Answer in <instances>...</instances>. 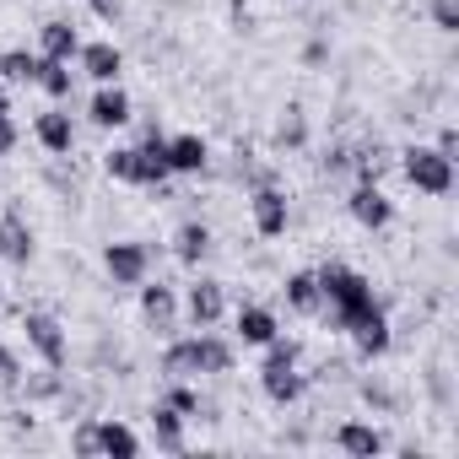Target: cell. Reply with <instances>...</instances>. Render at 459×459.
<instances>
[{"label":"cell","mask_w":459,"mask_h":459,"mask_svg":"<svg viewBox=\"0 0 459 459\" xmlns=\"http://www.w3.org/2000/svg\"><path fill=\"white\" fill-rule=\"evenodd\" d=\"M314 276H319V298H325V314H330L335 330H351L362 314L378 308L362 271H351V265H325V271H314Z\"/></svg>","instance_id":"obj_1"},{"label":"cell","mask_w":459,"mask_h":459,"mask_svg":"<svg viewBox=\"0 0 459 459\" xmlns=\"http://www.w3.org/2000/svg\"><path fill=\"white\" fill-rule=\"evenodd\" d=\"M162 373L168 378H195V373H233V346L221 335H189V341H173L162 351Z\"/></svg>","instance_id":"obj_2"},{"label":"cell","mask_w":459,"mask_h":459,"mask_svg":"<svg viewBox=\"0 0 459 459\" xmlns=\"http://www.w3.org/2000/svg\"><path fill=\"white\" fill-rule=\"evenodd\" d=\"M298 357H303V346L298 341H265V362H260V389H265V400H276V405H292V400H303V373H298Z\"/></svg>","instance_id":"obj_3"},{"label":"cell","mask_w":459,"mask_h":459,"mask_svg":"<svg viewBox=\"0 0 459 459\" xmlns=\"http://www.w3.org/2000/svg\"><path fill=\"white\" fill-rule=\"evenodd\" d=\"M400 173L421 195H448L454 189V157H443L437 146H405L400 152Z\"/></svg>","instance_id":"obj_4"},{"label":"cell","mask_w":459,"mask_h":459,"mask_svg":"<svg viewBox=\"0 0 459 459\" xmlns=\"http://www.w3.org/2000/svg\"><path fill=\"white\" fill-rule=\"evenodd\" d=\"M22 330H28V346H33L49 368H65L71 346H65V330H60V319H55V314L33 308V314H22Z\"/></svg>","instance_id":"obj_5"},{"label":"cell","mask_w":459,"mask_h":459,"mask_svg":"<svg viewBox=\"0 0 459 459\" xmlns=\"http://www.w3.org/2000/svg\"><path fill=\"white\" fill-rule=\"evenodd\" d=\"M249 211H255V233H260V238H281L287 221H292V205H287V195H281L276 184H260V189L249 195Z\"/></svg>","instance_id":"obj_6"},{"label":"cell","mask_w":459,"mask_h":459,"mask_svg":"<svg viewBox=\"0 0 459 459\" xmlns=\"http://www.w3.org/2000/svg\"><path fill=\"white\" fill-rule=\"evenodd\" d=\"M103 271L114 276V287H141L146 271H152V255H146V244H108Z\"/></svg>","instance_id":"obj_7"},{"label":"cell","mask_w":459,"mask_h":459,"mask_svg":"<svg viewBox=\"0 0 459 459\" xmlns=\"http://www.w3.org/2000/svg\"><path fill=\"white\" fill-rule=\"evenodd\" d=\"M87 119H92L98 130H119V125H130V92H125L119 82H103V87L92 92V103H87Z\"/></svg>","instance_id":"obj_8"},{"label":"cell","mask_w":459,"mask_h":459,"mask_svg":"<svg viewBox=\"0 0 459 459\" xmlns=\"http://www.w3.org/2000/svg\"><path fill=\"white\" fill-rule=\"evenodd\" d=\"M184 314H189V325L195 330H211L221 314H227V298H221V281H211V276H200L195 287H189V298H184Z\"/></svg>","instance_id":"obj_9"},{"label":"cell","mask_w":459,"mask_h":459,"mask_svg":"<svg viewBox=\"0 0 459 459\" xmlns=\"http://www.w3.org/2000/svg\"><path fill=\"white\" fill-rule=\"evenodd\" d=\"M39 255V238H33V227L22 221V211H6L0 216V260H12V265H28Z\"/></svg>","instance_id":"obj_10"},{"label":"cell","mask_w":459,"mask_h":459,"mask_svg":"<svg viewBox=\"0 0 459 459\" xmlns=\"http://www.w3.org/2000/svg\"><path fill=\"white\" fill-rule=\"evenodd\" d=\"M76 65L103 87V82H119V71H125V55H119V44H108V39H92V44H82L76 49Z\"/></svg>","instance_id":"obj_11"},{"label":"cell","mask_w":459,"mask_h":459,"mask_svg":"<svg viewBox=\"0 0 459 459\" xmlns=\"http://www.w3.org/2000/svg\"><path fill=\"white\" fill-rule=\"evenodd\" d=\"M346 211L368 227V233L389 227V216H394V205H389V195H384L378 184H357V189H351V200H346Z\"/></svg>","instance_id":"obj_12"},{"label":"cell","mask_w":459,"mask_h":459,"mask_svg":"<svg viewBox=\"0 0 459 459\" xmlns=\"http://www.w3.org/2000/svg\"><path fill=\"white\" fill-rule=\"evenodd\" d=\"M168 178V135H157V130H146V141L135 146V184H146V189H157Z\"/></svg>","instance_id":"obj_13"},{"label":"cell","mask_w":459,"mask_h":459,"mask_svg":"<svg viewBox=\"0 0 459 459\" xmlns=\"http://www.w3.org/2000/svg\"><path fill=\"white\" fill-rule=\"evenodd\" d=\"M141 319L157 330V335H173V325H178V298H173V287H141Z\"/></svg>","instance_id":"obj_14"},{"label":"cell","mask_w":459,"mask_h":459,"mask_svg":"<svg viewBox=\"0 0 459 459\" xmlns=\"http://www.w3.org/2000/svg\"><path fill=\"white\" fill-rule=\"evenodd\" d=\"M33 135H39V146H44V152H55V157H65V152L76 146V119H71L65 108H49V114H39V125H33Z\"/></svg>","instance_id":"obj_15"},{"label":"cell","mask_w":459,"mask_h":459,"mask_svg":"<svg viewBox=\"0 0 459 459\" xmlns=\"http://www.w3.org/2000/svg\"><path fill=\"white\" fill-rule=\"evenodd\" d=\"M335 448L351 454V459H378V454L389 448V437H384L378 427H368V421H346V427L335 432Z\"/></svg>","instance_id":"obj_16"},{"label":"cell","mask_w":459,"mask_h":459,"mask_svg":"<svg viewBox=\"0 0 459 459\" xmlns=\"http://www.w3.org/2000/svg\"><path fill=\"white\" fill-rule=\"evenodd\" d=\"M211 146L200 135H168V173H205Z\"/></svg>","instance_id":"obj_17"},{"label":"cell","mask_w":459,"mask_h":459,"mask_svg":"<svg viewBox=\"0 0 459 459\" xmlns=\"http://www.w3.org/2000/svg\"><path fill=\"white\" fill-rule=\"evenodd\" d=\"M76 49H82V33H76L65 17L44 22V33H39V55H44V60H76Z\"/></svg>","instance_id":"obj_18"},{"label":"cell","mask_w":459,"mask_h":459,"mask_svg":"<svg viewBox=\"0 0 459 459\" xmlns=\"http://www.w3.org/2000/svg\"><path fill=\"white\" fill-rule=\"evenodd\" d=\"M276 335H281V325H276L271 308H260V303H244V308H238V341H244V346H265V341H276Z\"/></svg>","instance_id":"obj_19"},{"label":"cell","mask_w":459,"mask_h":459,"mask_svg":"<svg viewBox=\"0 0 459 459\" xmlns=\"http://www.w3.org/2000/svg\"><path fill=\"white\" fill-rule=\"evenodd\" d=\"M346 335L357 341V351H362V357H384V351H389V319H384V308L362 314V319H357Z\"/></svg>","instance_id":"obj_20"},{"label":"cell","mask_w":459,"mask_h":459,"mask_svg":"<svg viewBox=\"0 0 459 459\" xmlns=\"http://www.w3.org/2000/svg\"><path fill=\"white\" fill-rule=\"evenodd\" d=\"M146 443H141V432L135 427H125V421H114V416H103L98 421V454H119V459H135Z\"/></svg>","instance_id":"obj_21"},{"label":"cell","mask_w":459,"mask_h":459,"mask_svg":"<svg viewBox=\"0 0 459 459\" xmlns=\"http://www.w3.org/2000/svg\"><path fill=\"white\" fill-rule=\"evenodd\" d=\"M173 255H178V265H200L211 255V227L205 221H184L173 233Z\"/></svg>","instance_id":"obj_22"},{"label":"cell","mask_w":459,"mask_h":459,"mask_svg":"<svg viewBox=\"0 0 459 459\" xmlns=\"http://www.w3.org/2000/svg\"><path fill=\"white\" fill-rule=\"evenodd\" d=\"M152 443H157L162 454H184V416H178L173 405H157V411H152Z\"/></svg>","instance_id":"obj_23"},{"label":"cell","mask_w":459,"mask_h":459,"mask_svg":"<svg viewBox=\"0 0 459 459\" xmlns=\"http://www.w3.org/2000/svg\"><path fill=\"white\" fill-rule=\"evenodd\" d=\"M39 60H44V55H39ZM39 87H44L55 103H65V98L76 92V71H71V60H44V65H39Z\"/></svg>","instance_id":"obj_24"},{"label":"cell","mask_w":459,"mask_h":459,"mask_svg":"<svg viewBox=\"0 0 459 459\" xmlns=\"http://www.w3.org/2000/svg\"><path fill=\"white\" fill-rule=\"evenodd\" d=\"M287 308H298V314H319V308H325V298H319V276H314V271L287 276Z\"/></svg>","instance_id":"obj_25"},{"label":"cell","mask_w":459,"mask_h":459,"mask_svg":"<svg viewBox=\"0 0 459 459\" xmlns=\"http://www.w3.org/2000/svg\"><path fill=\"white\" fill-rule=\"evenodd\" d=\"M39 55H28V49H6V55H0V82H39Z\"/></svg>","instance_id":"obj_26"},{"label":"cell","mask_w":459,"mask_h":459,"mask_svg":"<svg viewBox=\"0 0 459 459\" xmlns=\"http://www.w3.org/2000/svg\"><path fill=\"white\" fill-rule=\"evenodd\" d=\"M162 405H173V411L189 421V416H200V389H195L189 378H173V389H168V400H162Z\"/></svg>","instance_id":"obj_27"},{"label":"cell","mask_w":459,"mask_h":459,"mask_svg":"<svg viewBox=\"0 0 459 459\" xmlns=\"http://www.w3.org/2000/svg\"><path fill=\"white\" fill-rule=\"evenodd\" d=\"M103 168H108V178H119V184H135V146H114V152L103 157Z\"/></svg>","instance_id":"obj_28"},{"label":"cell","mask_w":459,"mask_h":459,"mask_svg":"<svg viewBox=\"0 0 459 459\" xmlns=\"http://www.w3.org/2000/svg\"><path fill=\"white\" fill-rule=\"evenodd\" d=\"M71 448H76L82 459H92V454H98V421H82V427L71 432Z\"/></svg>","instance_id":"obj_29"},{"label":"cell","mask_w":459,"mask_h":459,"mask_svg":"<svg viewBox=\"0 0 459 459\" xmlns=\"http://www.w3.org/2000/svg\"><path fill=\"white\" fill-rule=\"evenodd\" d=\"M432 22L443 33H459V12H454V0H432Z\"/></svg>","instance_id":"obj_30"},{"label":"cell","mask_w":459,"mask_h":459,"mask_svg":"<svg viewBox=\"0 0 459 459\" xmlns=\"http://www.w3.org/2000/svg\"><path fill=\"white\" fill-rule=\"evenodd\" d=\"M17 141H22L17 119H12V114H0V157H12V152H17Z\"/></svg>","instance_id":"obj_31"},{"label":"cell","mask_w":459,"mask_h":459,"mask_svg":"<svg viewBox=\"0 0 459 459\" xmlns=\"http://www.w3.org/2000/svg\"><path fill=\"white\" fill-rule=\"evenodd\" d=\"M22 378V362H17V351L12 346H0V384H17Z\"/></svg>","instance_id":"obj_32"},{"label":"cell","mask_w":459,"mask_h":459,"mask_svg":"<svg viewBox=\"0 0 459 459\" xmlns=\"http://www.w3.org/2000/svg\"><path fill=\"white\" fill-rule=\"evenodd\" d=\"M287 141H292V146L303 141V114H298V108H292V119H281V146H287Z\"/></svg>","instance_id":"obj_33"},{"label":"cell","mask_w":459,"mask_h":459,"mask_svg":"<svg viewBox=\"0 0 459 459\" xmlns=\"http://www.w3.org/2000/svg\"><path fill=\"white\" fill-rule=\"evenodd\" d=\"M0 114H12V98H6V82H0Z\"/></svg>","instance_id":"obj_34"},{"label":"cell","mask_w":459,"mask_h":459,"mask_svg":"<svg viewBox=\"0 0 459 459\" xmlns=\"http://www.w3.org/2000/svg\"><path fill=\"white\" fill-rule=\"evenodd\" d=\"M0 298H6V287H0Z\"/></svg>","instance_id":"obj_35"}]
</instances>
